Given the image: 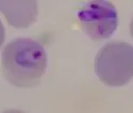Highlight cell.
I'll return each mask as SVG.
<instances>
[{"mask_svg":"<svg viewBox=\"0 0 133 113\" xmlns=\"http://www.w3.org/2000/svg\"><path fill=\"white\" fill-rule=\"evenodd\" d=\"M48 66L43 46L30 38H18L8 43L2 52V71L5 79L18 88L34 87Z\"/></svg>","mask_w":133,"mask_h":113,"instance_id":"obj_1","label":"cell"},{"mask_svg":"<svg viewBox=\"0 0 133 113\" xmlns=\"http://www.w3.org/2000/svg\"><path fill=\"white\" fill-rule=\"evenodd\" d=\"M95 73L110 87H122L133 77V46L127 42L107 43L95 58Z\"/></svg>","mask_w":133,"mask_h":113,"instance_id":"obj_2","label":"cell"},{"mask_svg":"<svg viewBox=\"0 0 133 113\" xmlns=\"http://www.w3.org/2000/svg\"><path fill=\"white\" fill-rule=\"evenodd\" d=\"M77 17L85 33L96 41L110 38L118 25L117 11L107 0H90L78 11Z\"/></svg>","mask_w":133,"mask_h":113,"instance_id":"obj_3","label":"cell"},{"mask_svg":"<svg viewBox=\"0 0 133 113\" xmlns=\"http://www.w3.org/2000/svg\"><path fill=\"white\" fill-rule=\"evenodd\" d=\"M0 12L12 26L24 29L36 20L38 5L36 0H0Z\"/></svg>","mask_w":133,"mask_h":113,"instance_id":"obj_4","label":"cell"},{"mask_svg":"<svg viewBox=\"0 0 133 113\" xmlns=\"http://www.w3.org/2000/svg\"><path fill=\"white\" fill-rule=\"evenodd\" d=\"M4 36H5V31H4V26L1 22V20H0V46H1V44L3 43L4 41Z\"/></svg>","mask_w":133,"mask_h":113,"instance_id":"obj_5","label":"cell"},{"mask_svg":"<svg viewBox=\"0 0 133 113\" xmlns=\"http://www.w3.org/2000/svg\"><path fill=\"white\" fill-rule=\"evenodd\" d=\"M130 32H131V35H132V37H133V19H132L131 24H130Z\"/></svg>","mask_w":133,"mask_h":113,"instance_id":"obj_6","label":"cell"}]
</instances>
